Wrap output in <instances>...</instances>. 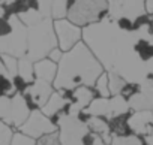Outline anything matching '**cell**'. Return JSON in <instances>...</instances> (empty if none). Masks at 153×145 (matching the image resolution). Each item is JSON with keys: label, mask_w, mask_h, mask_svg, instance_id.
<instances>
[{"label": "cell", "mask_w": 153, "mask_h": 145, "mask_svg": "<svg viewBox=\"0 0 153 145\" xmlns=\"http://www.w3.org/2000/svg\"><path fill=\"white\" fill-rule=\"evenodd\" d=\"M36 9L39 11V14L42 15L44 20H65L68 15V6L69 2L66 0H50V2H45V0H41V2H36Z\"/></svg>", "instance_id": "4fadbf2b"}, {"label": "cell", "mask_w": 153, "mask_h": 145, "mask_svg": "<svg viewBox=\"0 0 153 145\" xmlns=\"http://www.w3.org/2000/svg\"><path fill=\"white\" fill-rule=\"evenodd\" d=\"M69 103L68 97L65 96V91H54L51 94V97L48 99V102L41 108V112L47 117V118H51L54 117L56 114H59L66 105Z\"/></svg>", "instance_id": "e0dca14e"}, {"label": "cell", "mask_w": 153, "mask_h": 145, "mask_svg": "<svg viewBox=\"0 0 153 145\" xmlns=\"http://www.w3.org/2000/svg\"><path fill=\"white\" fill-rule=\"evenodd\" d=\"M12 136H14L12 129L3 121H0V145H11Z\"/></svg>", "instance_id": "603a6c76"}, {"label": "cell", "mask_w": 153, "mask_h": 145, "mask_svg": "<svg viewBox=\"0 0 153 145\" xmlns=\"http://www.w3.org/2000/svg\"><path fill=\"white\" fill-rule=\"evenodd\" d=\"M0 60H2L5 70L8 77L14 81V78L18 77V58L12 57V55H6V54H0Z\"/></svg>", "instance_id": "44dd1931"}, {"label": "cell", "mask_w": 153, "mask_h": 145, "mask_svg": "<svg viewBox=\"0 0 153 145\" xmlns=\"http://www.w3.org/2000/svg\"><path fill=\"white\" fill-rule=\"evenodd\" d=\"M108 11V2L105 0H76L69 3L66 20L76 27L84 29L90 24L101 21Z\"/></svg>", "instance_id": "3957f363"}, {"label": "cell", "mask_w": 153, "mask_h": 145, "mask_svg": "<svg viewBox=\"0 0 153 145\" xmlns=\"http://www.w3.org/2000/svg\"><path fill=\"white\" fill-rule=\"evenodd\" d=\"M108 74V90H110V94L111 96H120L125 90V87L128 85V82L119 77L114 72H107Z\"/></svg>", "instance_id": "ffe728a7"}, {"label": "cell", "mask_w": 153, "mask_h": 145, "mask_svg": "<svg viewBox=\"0 0 153 145\" xmlns=\"http://www.w3.org/2000/svg\"><path fill=\"white\" fill-rule=\"evenodd\" d=\"M102 64L96 60L84 42H78L71 51L63 52L57 63V75L53 82L57 91H74L78 87L93 88L96 79L104 74Z\"/></svg>", "instance_id": "6da1fadb"}, {"label": "cell", "mask_w": 153, "mask_h": 145, "mask_svg": "<svg viewBox=\"0 0 153 145\" xmlns=\"http://www.w3.org/2000/svg\"><path fill=\"white\" fill-rule=\"evenodd\" d=\"M62 55H63V52H62V51L59 49V46H57V48H54V49H53V51L48 54V58H50L53 63H56V64H57V63L60 61Z\"/></svg>", "instance_id": "484cf974"}, {"label": "cell", "mask_w": 153, "mask_h": 145, "mask_svg": "<svg viewBox=\"0 0 153 145\" xmlns=\"http://www.w3.org/2000/svg\"><path fill=\"white\" fill-rule=\"evenodd\" d=\"M54 26V33L57 38V46L62 52L71 51L78 42H81L83 38V29L76 27L75 24L69 23L66 18L65 20H57L53 21Z\"/></svg>", "instance_id": "30bf717a"}, {"label": "cell", "mask_w": 153, "mask_h": 145, "mask_svg": "<svg viewBox=\"0 0 153 145\" xmlns=\"http://www.w3.org/2000/svg\"><path fill=\"white\" fill-rule=\"evenodd\" d=\"M92 135H93V133H92ZM90 145H107V144L102 141V138L93 135V136H92V142H90Z\"/></svg>", "instance_id": "83f0119b"}, {"label": "cell", "mask_w": 153, "mask_h": 145, "mask_svg": "<svg viewBox=\"0 0 153 145\" xmlns=\"http://www.w3.org/2000/svg\"><path fill=\"white\" fill-rule=\"evenodd\" d=\"M17 17H18V20H20L26 27L36 26L38 23H41V21L44 20L42 15L39 14V11H38L36 8H27V9H24L23 12H18Z\"/></svg>", "instance_id": "d6986e66"}, {"label": "cell", "mask_w": 153, "mask_h": 145, "mask_svg": "<svg viewBox=\"0 0 153 145\" xmlns=\"http://www.w3.org/2000/svg\"><path fill=\"white\" fill-rule=\"evenodd\" d=\"M146 6L144 2L141 0H128V2H116L111 0L108 2V11H107V17L111 18L113 21H131L135 23L137 20H140L141 17H146Z\"/></svg>", "instance_id": "9c48e42d"}, {"label": "cell", "mask_w": 153, "mask_h": 145, "mask_svg": "<svg viewBox=\"0 0 153 145\" xmlns=\"http://www.w3.org/2000/svg\"><path fill=\"white\" fill-rule=\"evenodd\" d=\"M128 129L135 136L146 138L153 130V111H138L128 115Z\"/></svg>", "instance_id": "7c38bea8"}, {"label": "cell", "mask_w": 153, "mask_h": 145, "mask_svg": "<svg viewBox=\"0 0 153 145\" xmlns=\"http://www.w3.org/2000/svg\"><path fill=\"white\" fill-rule=\"evenodd\" d=\"M54 48H57V38L54 33L53 20H42L36 26L27 27L26 57L32 63L48 58V54Z\"/></svg>", "instance_id": "7a4b0ae2"}, {"label": "cell", "mask_w": 153, "mask_h": 145, "mask_svg": "<svg viewBox=\"0 0 153 145\" xmlns=\"http://www.w3.org/2000/svg\"><path fill=\"white\" fill-rule=\"evenodd\" d=\"M57 135L62 145H90L92 133L80 117L62 114L57 118Z\"/></svg>", "instance_id": "277c9868"}, {"label": "cell", "mask_w": 153, "mask_h": 145, "mask_svg": "<svg viewBox=\"0 0 153 145\" xmlns=\"http://www.w3.org/2000/svg\"><path fill=\"white\" fill-rule=\"evenodd\" d=\"M30 115L26 97L17 91L14 96H0V121L20 129Z\"/></svg>", "instance_id": "8992f818"}, {"label": "cell", "mask_w": 153, "mask_h": 145, "mask_svg": "<svg viewBox=\"0 0 153 145\" xmlns=\"http://www.w3.org/2000/svg\"><path fill=\"white\" fill-rule=\"evenodd\" d=\"M3 15H5V8L3 3H0V20H3Z\"/></svg>", "instance_id": "f1b7e54d"}, {"label": "cell", "mask_w": 153, "mask_h": 145, "mask_svg": "<svg viewBox=\"0 0 153 145\" xmlns=\"http://www.w3.org/2000/svg\"><path fill=\"white\" fill-rule=\"evenodd\" d=\"M131 111L128 100L120 94V96H111L108 99L98 97L93 99L92 103L83 111L87 117H99L104 120H114L117 117H123Z\"/></svg>", "instance_id": "52a82bcc"}, {"label": "cell", "mask_w": 153, "mask_h": 145, "mask_svg": "<svg viewBox=\"0 0 153 145\" xmlns=\"http://www.w3.org/2000/svg\"><path fill=\"white\" fill-rule=\"evenodd\" d=\"M33 70H35V79L53 84L57 75V64L53 63L50 58H44L33 64Z\"/></svg>", "instance_id": "2e32d148"}, {"label": "cell", "mask_w": 153, "mask_h": 145, "mask_svg": "<svg viewBox=\"0 0 153 145\" xmlns=\"http://www.w3.org/2000/svg\"><path fill=\"white\" fill-rule=\"evenodd\" d=\"M36 145H62L60 141H59V135L57 133H53V135H47L41 139L36 141Z\"/></svg>", "instance_id": "d4e9b609"}, {"label": "cell", "mask_w": 153, "mask_h": 145, "mask_svg": "<svg viewBox=\"0 0 153 145\" xmlns=\"http://www.w3.org/2000/svg\"><path fill=\"white\" fill-rule=\"evenodd\" d=\"M33 64L27 57H21L18 58V78L24 82V84H32L35 81V70H33Z\"/></svg>", "instance_id": "ac0fdd59"}, {"label": "cell", "mask_w": 153, "mask_h": 145, "mask_svg": "<svg viewBox=\"0 0 153 145\" xmlns=\"http://www.w3.org/2000/svg\"><path fill=\"white\" fill-rule=\"evenodd\" d=\"M144 6H146V14L149 17H153V0H147V2H144Z\"/></svg>", "instance_id": "4316f807"}, {"label": "cell", "mask_w": 153, "mask_h": 145, "mask_svg": "<svg viewBox=\"0 0 153 145\" xmlns=\"http://www.w3.org/2000/svg\"><path fill=\"white\" fill-rule=\"evenodd\" d=\"M20 133L38 141L47 135H53V133H57V124L53 123L50 118H47L41 109H33L30 111V115L29 118L26 120V123L18 129Z\"/></svg>", "instance_id": "ba28073f"}, {"label": "cell", "mask_w": 153, "mask_h": 145, "mask_svg": "<svg viewBox=\"0 0 153 145\" xmlns=\"http://www.w3.org/2000/svg\"><path fill=\"white\" fill-rule=\"evenodd\" d=\"M53 93H54L53 84H48V82L39 81V79H35L24 90V94L29 96V99L32 100V103H35V106H38V109H41L48 102V99L51 97Z\"/></svg>", "instance_id": "5bb4252c"}, {"label": "cell", "mask_w": 153, "mask_h": 145, "mask_svg": "<svg viewBox=\"0 0 153 145\" xmlns=\"http://www.w3.org/2000/svg\"><path fill=\"white\" fill-rule=\"evenodd\" d=\"M128 103L134 112L153 111V81L150 77L140 84V90L128 99Z\"/></svg>", "instance_id": "8fae6325"}, {"label": "cell", "mask_w": 153, "mask_h": 145, "mask_svg": "<svg viewBox=\"0 0 153 145\" xmlns=\"http://www.w3.org/2000/svg\"><path fill=\"white\" fill-rule=\"evenodd\" d=\"M9 32L0 36V54L12 55L15 58L26 57L27 52V27L18 20L17 14L8 18Z\"/></svg>", "instance_id": "5b68a950"}, {"label": "cell", "mask_w": 153, "mask_h": 145, "mask_svg": "<svg viewBox=\"0 0 153 145\" xmlns=\"http://www.w3.org/2000/svg\"><path fill=\"white\" fill-rule=\"evenodd\" d=\"M95 99L93 96V90L89 87H78L72 91V100L71 105L68 108V115L71 117H80L83 114V111L92 103V100Z\"/></svg>", "instance_id": "9a60e30c"}, {"label": "cell", "mask_w": 153, "mask_h": 145, "mask_svg": "<svg viewBox=\"0 0 153 145\" xmlns=\"http://www.w3.org/2000/svg\"><path fill=\"white\" fill-rule=\"evenodd\" d=\"M93 88H96V91L99 93V97H104V99L111 97L110 90H108V74L107 72H104V74L96 79V84H95Z\"/></svg>", "instance_id": "7402d4cb"}, {"label": "cell", "mask_w": 153, "mask_h": 145, "mask_svg": "<svg viewBox=\"0 0 153 145\" xmlns=\"http://www.w3.org/2000/svg\"><path fill=\"white\" fill-rule=\"evenodd\" d=\"M11 145H36V141L26 136V135H23V133H20V132H17L12 136Z\"/></svg>", "instance_id": "cb8c5ba5"}, {"label": "cell", "mask_w": 153, "mask_h": 145, "mask_svg": "<svg viewBox=\"0 0 153 145\" xmlns=\"http://www.w3.org/2000/svg\"><path fill=\"white\" fill-rule=\"evenodd\" d=\"M152 136H153V130H152Z\"/></svg>", "instance_id": "f546056e"}]
</instances>
